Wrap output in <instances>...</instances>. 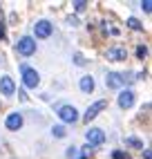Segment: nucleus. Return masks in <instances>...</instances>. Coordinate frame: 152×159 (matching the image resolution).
Segmentation results:
<instances>
[{
  "mask_svg": "<svg viewBox=\"0 0 152 159\" xmlns=\"http://www.w3.org/2000/svg\"><path fill=\"white\" fill-rule=\"evenodd\" d=\"M20 72H23V85L25 88H38V83H40V74L34 70V67H29V65H20Z\"/></svg>",
  "mask_w": 152,
  "mask_h": 159,
  "instance_id": "obj_1",
  "label": "nucleus"
},
{
  "mask_svg": "<svg viewBox=\"0 0 152 159\" xmlns=\"http://www.w3.org/2000/svg\"><path fill=\"white\" fill-rule=\"evenodd\" d=\"M16 49H18V54H23V56H31L36 52V40L31 36H23L16 43Z\"/></svg>",
  "mask_w": 152,
  "mask_h": 159,
  "instance_id": "obj_2",
  "label": "nucleus"
},
{
  "mask_svg": "<svg viewBox=\"0 0 152 159\" xmlns=\"http://www.w3.org/2000/svg\"><path fill=\"white\" fill-rule=\"evenodd\" d=\"M58 116L63 123H76L78 121V110L74 105H60L58 108Z\"/></svg>",
  "mask_w": 152,
  "mask_h": 159,
  "instance_id": "obj_3",
  "label": "nucleus"
},
{
  "mask_svg": "<svg viewBox=\"0 0 152 159\" xmlns=\"http://www.w3.org/2000/svg\"><path fill=\"white\" fill-rule=\"evenodd\" d=\"M85 139H87V146H101L105 141V132L101 128H90L85 132Z\"/></svg>",
  "mask_w": 152,
  "mask_h": 159,
  "instance_id": "obj_4",
  "label": "nucleus"
},
{
  "mask_svg": "<svg viewBox=\"0 0 152 159\" xmlns=\"http://www.w3.org/2000/svg\"><path fill=\"white\" fill-rule=\"evenodd\" d=\"M105 105H107V101H105V99H101V101H96V103H92L90 108L85 110V114H83V119H85V121L90 123L92 119H96V116H99V112H101V110H105Z\"/></svg>",
  "mask_w": 152,
  "mask_h": 159,
  "instance_id": "obj_5",
  "label": "nucleus"
},
{
  "mask_svg": "<svg viewBox=\"0 0 152 159\" xmlns=\"http://www.w3.org/2000/svg\"><path fill=\"white\" fill-rule=\"evenodd\" d=\"M105 85L112 88V90H121L125 85V76H123V74H118V72H110L105 76Z\"/></svg>",
  "mask_w": 152,
  "mask_h": 159,
  "instance_id": "obj_6",
  "label": "nucleus"
},
{
  "mask_svg": "<svg viewBox=\"0 0 152 159\" xmlns=\"http://www.w3.org/2000/svg\"><path fill=\"white\" fill-rule=\"evenodd\" d=\"M51 29H54V25L49 23V20H38V23L34 25V36L36 38H47L51 34Z\"/></svg>",
  "mask_w": 152,
  "mask_h": 159,
  "instance_id": "obj_7",
  "label": "nucleus"
},
{
  "mask_svg": "<svg viewBox=\"0 0 152 159\" xmlns=\"http://www.w3.org/2000/svg\"><path fill=\"white\" fill-rule=\"evenodd\" d=\"M16 92V83L11 76H2L0 79V94H5V97H14Z\"/></svg>",
  "mask_w": 152,
  "mask_h": 159,
  "instance_id": "obj_8",
  "label": "nucleus"
},
{
  "mask_svg": "<svg viewBox=\"0 0 152 159\" xmlns=\"http://www.w3.org/2000/svg\"><path fill=\"white\" fill-rule=\"evenodd\" d=\"M118 105H121L123 110L132 108L134 105V92L132 90H121V94H118Z\"/></svg>",
  "mask_w": 152,
  "mask_h": 159,
  "instance_id": "obj_9",
  "label": "nucleus"
},
{
  "mask_svg": "<svg viewBox=\"0 0 152 159\" xmlns=\"http://www.w3.org/2000/svg\"><path fill=\"white\" fill-rule=\"evenodd\" d=\"M5 125H7V130H18L20 125H23V114H20V112H11L5 119Z\"/></svg>",
  "mask_w": 152,
  "mask_h": 159,
  "instance_id": "obj_10",
  "label": "nucleus"
},
{
  "mask_svg": "<svg viewBox=\"0 0 152 159\" xmlns=\"http://www.w3.org/2000/svg\"><path fill=\"white\" fill-rule=\"evenodd\" d=\"M78 88H81V92H85V94H92V92H94V79L90 76V74H87V76H83V79L78 81Z\"/></svg>",
  "mask_w": 152,
  "mask_h": 159,
  "instance_id": "obj_11",
  "label": "nucleus"
},
{
  "mask_svg": "<svg viewBox=\"0 0 152 159\" xmlns=\"http://www.w3.org/2000/svg\"><path fill=\"white\" fill-rule=\"evenodd\" d=\"M127 56V52L123 47H112V49H107V58L110 61H125Z\"/></svg>",
  "mask_w": 152,
  "mask_h": 159,
  "instance_id": "obj_12",
  "label": "nucleus"
},
{
  "mask_svg": "<svg viewBox=\"0 0 152 159\" xmlns=\"http://www.w3.org/2000/svg\"><path fill=\"white\" fill-rule=\"evenodd\" d=\"M51 132H54V137H56V139H63V137L67 134V132H65V128H63V125H54V130H51Z\"/></svg>",
  "mask_w": 152,
  "mask_h": 159,
  "instance_id": "obj_13",
  "label": "nucleus"
},
{
  "mask_svg": "<svg viewBox=\"0 0 152 159\" xmlns=\"http://www.w3.org/2000/svg\"><path fill=\"white\" fill-rule=\"evenodd\" d=\"M127 25H130V27H132L134 31H141V29H143V25H141V23H139V20H136V18H127Z\"/></svg>",
  "mask_w": 152,
  "mask_h": 159,
  "instance_id": "obj_14",
  "label": "nucleus"
},
{
  "mask_svg": "<svg viewBox=\"0 0 152 159\" xmlns=\"http://www.w3.org/2000/svg\"><path fill=\"white\" fill-rule=\"evenodd\" d=\"M72 7H74V11H83V9L87 7V2H85V0H76Z\"/></svg>",
  "mask_w": 152,
  "mask_h": 159,
  "instance_id": "obj_15",
  "label": "nucleus"
},
{
  "mask_svg": "<svg viewBox=\"0 0 152 159\" xmlns=\"http://www.w3.org/2000/svg\"><path fill=\"white\" fill-rule=\"evenodd\" d=\"M127 146H134V148H143V143H141L139 139H134V137H130V139H125Z\"/></svg>",
  "mask_w": 152,
  "mask_h": 159,
  "instance_id": "obj_16",
  "label": "nucleus"
},
{
  "mask_svg": "<svg viewBox=\"0 0 152 159\" xmlns=\"http://www.w3.org/2000/svg\"><path fill=\"white\" fill-rule=\"evenodd\" d=\"M74 63H76V65H85V58H83V54H78V52H76V54H74Z\"/></svg>",
  "mask_w": 152,
  "mask_h": 159,
  "instance_id": "obj_17",
  "label": "nucleus"
},
{
  "mask_svg": "<svg viewBox=\"0 0 152 159\" xmlns=\"http://www.w3.org/2000/svg\"><path fill=\"white\" fill-rule=\"evenodd\" d=\"M141 7H143V11H152V2H150V0H143V2H141Z\"/></svg>",
  "mask_w": 152,
  "mask_h": 159,
  "instance_id": "obj_18",
  "label": "nucleus"
},
{
  "mask_svg": "<svg viewBox=\"0 0 152 159\" xmlns=\"http://www.w3.org/2000/svg\"><path fill=\"white\" fill-rule=\"evenodd\" d=\"M76 150H78V148H67V157H69V159H76V157H78V152H76Z\"/></svg>",
  "mask_w": 152,
  "mask_h": 159,
  "instance_id": "obj_19",
  "label": "nucleus"
},
{
  "mask_svg": "<svg viewBox=\"0 0 152 159\" xmlns=\"http://www.w3.org/2000/svg\"><path fill=\"white\" fill-rule=\"evenodd\" d=\"M112 157H114V159H127V152H123V150H116Z\"/></svg>",
  "mask_w": 152,
  "mask_h": 159,
  "instance_id": "obj_20",
  "label": "nucleus"
},
{
  "mask_svg": "<svg viewBox=\"0 0 152 159\" xmlns=\"http://www.w3.org/2000/svg\"><path fill=\"white\" fill-rule=\"evenodd\" d=\"M136 56H139V58H145V56H148V49H145V47H139V49H136Z\"/></svg>",
  "mask_w": 152,
  "mask_h": 159,
  "instance_id": "obj_21",
  "label": "nucleus"
},
{
  "mask_svg": "<svg viewBox=\"0 0 152 159\" xmlns=\"http://www.w3.org/2000/svg\"><path fill=\"white\" fill-rule=\"evenodd\" d=\"M5 36V27H2V23H0V38Z\"/></svg>",
  "mask_w": 152,
  "mask_h": 159,
  "instance_id": "obj_22",
  "label": "nucleus"
},
{
  "mask_svg": "<svg viewBox=\"0 0 152 159\" xmlns=\"http://www.w3.org/2000/svg\"><path fill=\"white\" fill-rule=\"evenodd\" d=\"M78 159H85V157H78Z\"/></svg>",
  "mask_w": 152,
  "mask_h": 159,
  "instance_id": "obj_23",
  "label": "nucleus"
}]
</instances>
